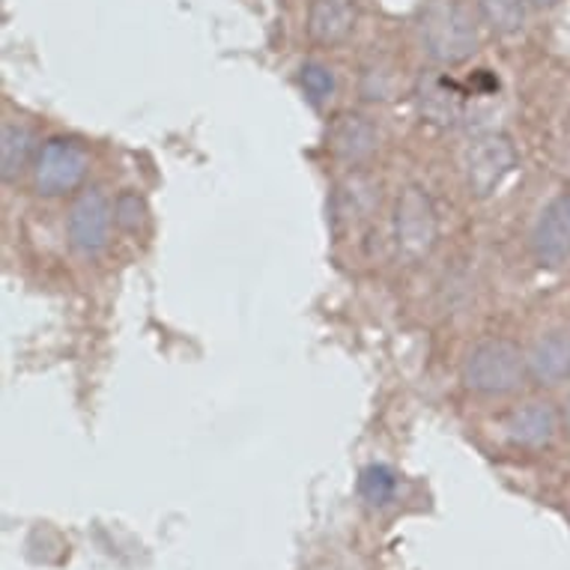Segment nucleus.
Instances as JSON below:
<instances>
[{
	"label": "nucleus",
	"mask_w": 570,
	"mask_h": 570,
	"mask_svg": "<svg viewBox=\"0 0 570 570\" xmlns=\"http://www.w3.org/2000/svg\"><path fill=\"white\" fill-rule=\"evenodd\" d=\"M397 490V475L389 466H367L358 475V493L367 505H389Z\"/></svg>",
	"instance_id": "nucleus-16"
},
{
	"label": "nucleus",
	"mask_w": 570,
	"mask_h": 570,
	"mask_svg": "<svg viewBox=\"0 0 570 570\" xmlns=\"http://www.w3.org/2000/svg\"><path fill=\"white\" fill-rule=\"evenodd\" d=\"M529 380V353L511 337H487L463 362V383L484 397L514 394Z\"/></svg>",
	"instance_id": "nucleus-2"
},
{
	"label": "nucleus",
	"mask_w": 570,
	"mask_h": 570,
	"mask_svg": "<svg viewBox=\"0 0 570 570\" xmlns=\"http://www.w3.org/2000/svg\"><path fill=\"white\" fill-rule=\"evenodd\" d=\"M111 225H114V204L111 197L105 195V188L87 186L81 188L69 206V218H66V230H69V245L85 257L102 254L111 243Z\"/></svg>",
	"instance_id": "nucleus-6"
},
{
	"label": "nucleus",
	"mask_w": 570,
	"mask_h": 570,
	"mask_svg": "<svg viewBox=\"0 0 570 570\" xmlns=\"http://www.w3.org/2000/svg\"><path fill=\"white\" fill-rule=\"evenodd\" d=\"M505 431L520 449H547L559 433V412L550 401H529L508 415Z\"/></svg>",
	"instance_id": "nucleus-11"
},
{
	"label": "nucleus",
	"mask_w": 570,
	"mask_h": 570,
	"mask_svg": "<svg viewBox=\"0 0 570 570\" xmlns=\"http://www.w3.org/2000/svg\"><path fill=\"white\" fill-rule=\"evenodd\" d=\"M561 428H564V433L570 436V397L568 403H564V412H561Z\"/></svg>",
	"instance_id": "nucleus-19"
},
{
	"label": "nucleus",
	"mask_w": 570,
	"mask_h": 570,
	"mask_svg": "<svg viewBox=\"0 0 570 570\" xmlns=\"http://www.w3.org/2000/svg\"><path fill=\"white\" fill-rule=\"evenodd\" d=\"M37 161V138L24 122H3L0 135V177L16 183Z\"/></svg>",
	"instance_id": "nucleus-13"
},
{
	"label": "nucleus",
	"mask_w": 570,
	"mask_h": 570,
	"mask_svg": "<svg viewBox=\"0 0 570 570\" xmlns=\"http://www.w3.org/2000/svg\"><path fill=\"white\" fill-rule=\"evenodd\" d=\"M561 0H529V7L534 10H552V7H559Z\"/></svg>",
	"instance_id": "nucleus-18"
},
{
	"label": "nucleus",
	"mask_w": 570,
	"mask_h": 570,
	"mask_svg": "<svg viewBox=\"0 0 570 570\" xmlns=\"http://www.w3.org/2000/svg\"><path fill=\"white\" fill-rule=\"evenodd\" d=\"M355 21H358L355 0H311L305 30L314 46L335 48L353 37Z\"/></svg>",
	"instance_id": "nucleus-10"
},
{
	"label": "nucleus",
	"mask_w": 570,
	"mask_h": 570,
	"mask_svg": "<svg viewBox=\"0 0 570 570\" xmlns=\"http://www.w3.org/2000/svg\"><path fill=\"white\" fill-rule=\"evenodd\" d=\"M421 51L440 66H460L478 51V19L466 0H424L419 10Z\"/></svg>",
	"instance_id": "nucleus-1"
},
{
	"label": "nucleus",
	"mask_w": 570,
	"mask_h": 570,
	"mask_svg": "<svg viewBox=\"0 0 570 570\" xmlns=\"http://www.w3.org/2000/svg\"><path fill=\"white\" fill-rule=\"evenodd\" d=\"M532 257L541 266H561L570 257V191H561L543 206L529 234Z\"/></svg>",
	"instance_id": "nucleus-7"
},
{
	"label": "nucleus",
	"mask_w": 570,
	"mask_h": 570,
	"mask_svg": "<svg viewBox=\"0 0 570 570\" xmlns=\"http://www.w3.org/2000/svg\"><path fill=\"white\" fill-rule=\"evenodd\" d=\"M392 234L394 252L410 266L428 261L436 243H440V213H436V204L415 183L403 186L397 200H394Z\"/></svg>",
	"instance_id": "nucleus-3"
},
{
	"label": "nucleus",
	"mask_w": 570,
	"mask_h": 570,
	"mask_svg": "<svg viewBox=\"0 0 570 570\" xmlns=\"http://www.w3.org/2000/svg\"><path fill=\"white\" fill-rule=\"evenodd\" d=\"M328 150L346 168L365 165L376 150V126L365 114H337L328 126Z\"/></svg>",
	"instance_id": "nucleus-8"
},
{
	"label": "nucleus",
	"mask_w": 570,
	"mask_h": 570,
	"mask_svg": "<svg viewBox=\"0 0 570 570\" xmlns=\"http://www.w3.org/2000/svg\"><path fill=\"white\" fill-rule=\"evenodd\" d=\"M529 380L538 385H561L570 380V332L552 328L529 350Z\"/></svg>",
	"instance_id": "nucleus-12"
},
{
	"label": "nucleus",
	"mask_w": 570,
	"mask_h": 570,
	"mask_svg": "<svg viewBox=\"0 0 570 570\" xmlns=\"http://www.w3.org/2000/svg\"><path fill=\"white\" fill-rule=\"evenodd\" d=\"M415 105L424 122H431L436 129H451L463 120L466 94L449 76H424L415 87Z\"/></svg>",
	"instance_id": "nucleus-9"
},
{
	"label": "nucleus",
	"mask_w": 570,
	"mask_h": 570,
	"mask_svg": "<svg viewBox=\"0 0 570 570\" xmlns=\"http://www.w3.org/2000/svg\"><path fill=\"white\" fill-rule=\"evenodd\" d=\"M517 168V147L505 131H481L463 150V179L469 195L484 200L495 195Z\"/></svg>",
	"instance_id": "nucleus-4"
},
{
	"label": "nucleus",
	"mask_w": 570,
	"mask_h": 570,
	"mask_svg": "<svg viewBox=\"0 0 570 570\" xmlns=\"http://www.w3.org/2000/svg\"><path fill=\"white\" fill-rule=\"evenodd\" d=\"M90 168L85 144L76 138H51L33 161V188L42 197H63L81 188Z\"/></svg>",
	"instance_id": "nucleus-5"
},
{
	"label": "nucleus",
	"mask_w": 570,
	"mask_h": 570,
	"mask_svg": "<svg viewBox=\"0 0 570 570\" xmlns=\"http://www.w3.org/2000/svg\"><path fill=\"white\" fill-rule=\"evenodd\" d=\"M147 200L138 195V191H120L117 200H114V225L126 230V234H140L144 227H147Z\"/></svg>",
	"instance_id": "nucleus-17"
},
{
	"label": "nucleus",
	"mask_w": 570,
	"mask_h": 570,
	"mask_svg": "<svg viewBox=\"0 0 570 570\" xmlns=\"http://www.w3.org/2000/svg\"><path fill=\"white\" fill-rule=\"evenodd\" d=\"M299 87L314 108H323L335 96V72L326 63H320V60H308L299 69Z\"/></svg>",
	"instance_id": "nucleus-15"
},
{
	"label": "nucleus",
	"mask_w": 570,
	"mask_h": 570,
	"mask_svg": "<svg viewBox=\"0 0 570 570\" xmlns=\"http://www.w3.org/2000/svg\"><path fill=\"white\" fill-rule=\"evenodd\" d=\"M529 0H478V16L495 37H514L525 24Z\"/></svg>",
	"instance_id": "nucleus-14"
}]
</instances>
